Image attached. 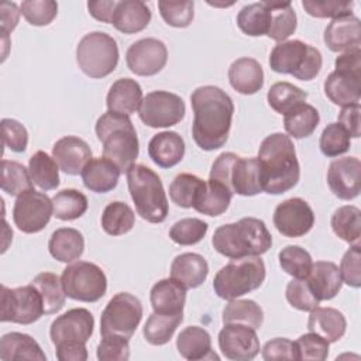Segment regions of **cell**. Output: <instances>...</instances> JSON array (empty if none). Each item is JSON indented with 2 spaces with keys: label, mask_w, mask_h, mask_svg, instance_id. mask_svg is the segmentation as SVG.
<instances>
[{
  "label": "cell",
  "mask_w": 361,
  "mask_h": 361,
  "mask_svg": "<svg viewBox=\"0 0 361 361\" xmlns=\"http://www.w3.org/2000/svg\"><path fill=\"white\" fill-rule=\"evenodd\" d=\"M31 285L37 288L42 298L45 314L56 313L63 307L66 293L58 275L52 272H41L32 278Z\"/></svg>",
  "instance_id": "cell-42"
},
{
  "label": "cell",
  "mask_w": 361,
  "mask_h": 361,
  "mask_svg": "<svg viewBox=\"0 0 361 361\" xmlns=\"http://www.w3.org/2000/svg\"><path fill=\"white\" fill-rule=\"evenodd\" d=\"M148 155L158 166L172 168L185 155V141L175 131L158 133L148 142Z\"/></svg>",
  "instance_id": "cell-25"
},
{
  "label": "cell",
  "mask_w": 361,
  "mask_h": 361,
  "mask_svg": "<svg viewBox=\"0 0 361 361\" xmlns=\"http://www.w3.org/2000/svg\"><path fill=\"white\" fill-rule=\"evenodd\" d=\"M209 179L241 196H254L264 192L259 159L238 157L234 152H223L216 158Z\"/></svg>",
  "instance_id": "cell-6"
},
{
  "label": "cell",
  "mask_w": 361,
  "mask_h": 361,
  "mask_svg": "<svg viewBox=\"0 0 361 361\" xmlns=\"http://www.w3.org/2000/svg\"><path fill=\"white\" fill-rule=\"evenodd\" d=\"M54 216L52 199L45 193L30 189L20 196L13 207V220L17 228L25 234L39 233Z\"/></svg>",
  "instance_id": "cell-15"
},
{
  "label": "cell",
  "mask_w": 361,
  "mask_h": 361,
  "mask_svg": "<svg viewBox=\"0 0 361 361\" xmlns=\"http://www.w3.org/2000/svg\"><path fill=\"white\" fill-rule=\"evenodd\" d=\"M331 228L337 237L348 244H360L361 237V212L358 207L347 204L338 207L330 220Z\"/></svg>",
  "instance_id": "cell-43"
},
{
  "label": "cell",
  "mask_w": 361,
  "mask_h": 361,
  "mask_svg": "<svg viewBox=\"0 0 361 361\" xmlns=\"http://www.w3.org/2000/svg\"><path fill=\"white\" fill-rule=\"evenodd\" d=\"M193 7L195 3L192 0L185 1H168L161 0L158 1L159 14L164 18V21L176 28H185L188 27L193 20Z\"/></svg>",
  "instance_id": "cell-53"
},
{
  "label": "cell",
  "mask_w": 361,
  "mask_h": 361,
  "mask_svg": "<svg viewBox=\"0 0 361 361\" xmlns=\"http://www.w3.org/2000/svg\"><path fill=\"white\" fill-rule=\"evenodd\" d=\"M1 133H3V144L8 149L14 152H24L28 144V133L27 128L14 118H3L1 120Z\"/></svg>",
  "instance_id": "cell-59"
},
{
  "label": "cell",
  "mask_w": 361,
  "mask_h": 361,
  "mask_svg": "<svg viewBox=\"0 0 361 361\" xmlns=\"http://www.w3.org/2000/svg\"><path fill=\"white\" fill-rule=\"evenodd\" d=\"M322 54L300 39L278 42L269 55V66L276 73H288L299 80L314 79L322 69Z\"/></svg>",
  "instance_id": "cell-8"
},
{
  "label": "cell",
  "mask_w": 361,
  "mask_h": 361,
  "mask_svg": "<svg viewBox=\"0 0 361 361\" xmlns=\"http://www.w3.org/2000/svg\"><path fill=\"white\" fill-rule=\"evenodd\" d=\"M28 169L35 186L41 190H52L59 186V166L52 157L37 151L28 161Z\"/></svg>",
  "instance_id": "cell-41"
},
{
  "label": "cell",
  "mask_w": 361,
  "mask_h": 361,
  "mask_svg": "<svg viewBox=\"0 0 361 361\" xmlns=\"http://www.w3.org/2000/svg\"><path fill=\"white\" fill-rule=\"evenodd\" d=\"M295 343L298 360L324 361L329 355V341L316 333L302 334Z\"/></svg>",
  "instance_id": "cell-55"
},
{
  "label": "cell",
  "mask_w": 361,
  "mask_h": 361,
  "mask_svg": "<svg viewBox=\"0 0 361 361\" xmlns=\"http://www.w3.org/2000/svg\"><path fill=\"white\" fill-rule=\"evenodd\" d=\"M219 348L223 355L233 361H248L258 355L259 340L255 329L230 323L219 333Z\"/></svg>",
  "instance_id": "cell-18"
},
{
  "label": "cell",
  "mask_w": 361,
  "mask_h": 361,
  "mask_svg": "<svg viewBox=\"0 0 361 361\" xmlns=\"http://www.w3.org/2000/svg\"><path fill=\"white\" fill-rule=\"evenodd\" d=\"M306 99L307 93L289 82H276L267 93V100L271 109L283 116L293 107L306 103Z\"/></svg>",
  "instance_id": "cell-44"
},
{
  "label": "cell",
  "mask_w": 361,
  "mask_h": 361,
  "mask_svg": "<svg viewBox=\"0 0 361 361\" xmlns=\"http://www.w3.org/2000/svg\"><path fill=\"white\" fill-rule=\"evenodd\" d=\"M20 14H21V10L18 8V6L16 3H10V1H4L1 3L0 6V16H1V32L3 34H8L11 32L17 24H18V20H20Z\"/></svg>",
  "instance_id": "cell-63"
},
{
  "label": "cell",
  "mask_w": 361,
  "mask_h": 361,
  "mask_svg": "<svg viewBox=\"0 0 361 361\" xmlns=\"http://www.w3.org/2000/svg\"><path fill=\"white\" fill-rule=\"evenodd\" d=\"M233 192L216 180H204L193 202V209L206 216L223 214L233 199Z\"/></svg>",
  "instance_id": "cell-34"
},
{
  "label": "cell",
  "mask_w": 361,
  "mask_h": 361,
  "mask_svg": "<svg viewBox=\"0 0 361 361\" xmlns=\"http://www.w3.org/2000/svg\"><path fill=\"white\" fill-rule=\"evenodd\" d=\"M281 268L293 278L305 279L313 265L310 254L299 245H286L278 254Z\"/></svg>",
  "instance_id": "cell-49"
},
{
  "label": "cell",
  "mask_w": 361,
  "mask_h": 361,
  "mask_svg": "<svg viewBox=\"0 0 361 361\" xmlns=\"http://www.w3.org/2000/svg\"><path fill=\"white\" fill-rule=\"evenodd\" d=\"M286 300L289 305L302 312H310L319 306V300L313 295L306 278H293L286 286Z\"/></svg>",
  "instance_id": "cell-56"
},
{
  "label": "cell",
  "mask_w": 361,
  "mask_h": 361,
  "mask_svg": "<svg viewBox=\"0 0 361 361\" xmlns=\"http://www.w3.org/2000/svg\"><path fill=\"white\" fill-rule=\"evenodd\" d=\"M212 244L214 250L227 258L259 257L272 245V235L265 223L255 217H243L235 223L216 228Z\"/></svg>",
  "instance_id": "cell-3"
},
{
  "label": "cell",
  "mask_w": 361,
  "mask_h": 361,
  "mask_svg": "<svg viewBox=\"0 0 361 361\" xmlns=\"http://www.w3.org/2000/svg\"><path fill=\"white\" fill-rule=\"evenodd\" d=\"M228 80L241 94H254L264 86V71L254 58H238L228 68Z\"/></svg>",
  "instance_id": "cell-27"
},
{
  "label": "cell",
  "mask_w": 361,
  "mask_h": 361,
  "mask_svg": "<svg viewBox=\"0 0 361 361\" xmlns=\"http://www.w3.org/2000/svg\"><path fill=\"white\" fill-rule=\"evenodd\" d=\"M120 169L107 158H92L83 168L80 176L83 185L94 193H107L113 190L120 178Z\"/></svg>",
  "instance_id": "cell-31"
},
{
  "label": "cell",
  "mask_w": 361,
  "mask_h": 361,
  "mask_svg": "<svg viewBox=\"0 0 361 361\" xmlns=\"http://www.w3.org/2000/svg\"><path fill=\"white\" fill-rule=\"evenodd\" d=\"M203 179L193 173H179L173 178L169 185V197L171 200L183 209L193 207V202L199 189L203 185Z\"/></svg>",
  "instance_id": "cell-48"
},
{
  "label": "cell",
  "mask_w": 361,
  "mask_h": 361,
  "mask_svg": "<svg viewBox=\"0 0 361 361\" xmlns=\"http://www.w3.org/2000/svg\"><path fill=\"white\" fill-rule=\"evenodd\" d=\"M319 147H320V151L323 152V155H326L329 158L343 155L351 147L350 135L338 123H330L322 131V135L319 140Z\"/></svg>",
  "instance_id": "cell-51"
},
{
  "label": "cell",
  "mask_w": 361,
  "mask_h": 361,
  "mask_svg": "<svg viewBox=\"0 0 361 361\" xmlns=\"http://www.w3.org/2000/svg\"><path fill=\"white\" fill-rule=\"evenodd\" d=\"M178 353L189 361L219 360L212 350V337L203 327L189 326L176 338Z\"/></svg>",
  "instance_id": "cell-29"
},
{
  "label": "cell",
  "mask_w": 361,
  "mask_h": 361,
  "mask_svg": "<svg viewBox=\"0 0 361 361\" xmlns=\"http://www.w3.org/2000/svg\"><path fill=\"white\" fill-rule=\"evenodd\" d=\"M271 11L267 1L244 6L237 14L238 28L250 37L267 35L269 30Z\"/></svg>",
  "instance_id": "cell-40"
},
{
  "label": "cell",
  "mask_w": 361,
  "mask_h": 361,
  "mask_svg": "<svg viewBox=\"0 0 361 361\" xmlns=\"http://www.w3.org/2000/svg\"><path fill=\"white\" fill-rule=\"evenodd\" d=\"M183 320V312L178 313H151L144 324V338L152 345L166 344L178 326Z\"/></svg>",
  "instance_id": "cell-36"
},
{
  "label": "cell",
  "mask_w": 361,
  "mask_h": 361,
  "mask_svg": "<svg viewBox=\"0 0 361 361\" xmlns=\"http://www.w3.org/2000/svg\"><path fill=\"white\" fill-rule=\"evenodd\" d=\"M30 169L17 161H1V190L10 196H20L32 189Z\"/></svg>",
  "instance_id": "cell-47"
},
{
  "label": "cell",
  "mask_w": 361,
  "mask_h": 361,
  "mask_svg": "<svg viewBox=\"0 0 361 361\" xmlns=\"http://www.w3.org/2000/svg\"><path fill=\"white\" fill-rule=\"evenodd\" d=\"M142 99V89L140 83L130 78H121L110 86L106 104L109 111L130 117L140 110Z\"/></svg>",
  "instance_id": "cell-23"
},
{
  "label": "cell",
  "mask_w": 361,
  "mask_h": 361,
  "mask_svg": "<svg viewBox=\"0 0 361 361\" xmlns=\"http://www.w3.org/2000/svg\"><path fill=\"white\" fill-rule=\"evenodd\" d=\"M93 314L85 307H75L58 316L51 323L49 337L54 345L71 341L86 343L93 334Z\"/></svg>",
  "instance_id": "cell-19"
},
{
  "label": "cell",
  "mask_w": 361,
  "mask_h": 361,
  "mask_svg": "<svg viewBox=\"0 0 361 361\" xmlns=\"http://www.w3.org/2000/svg\"><path fill=\"white\" fill-rule=\"evenodd\" d=\"M271 11L268 37L274 41L283 42L289 38L298 25L296 13L290 1H267Z\"/></svg>",
  "instance_id": "cell-38"
},
{
  "label": "cell",
  "mask_w": 361,
  "mask_h": 361,
  "mask_svg": "<svg viewBox=\"0 0 361 361\" xmlns=\"http://www.w3.org/2000/svg\"><path fill=\"white\" fill-rule=\"evenodd\" d=\"M142 319V305L128 292L116 293L100 316L102 336H120L130 340Z\"/></svg>",
  "instance_id": "cell-12"
},
{
  "label": "cell",
  "mask_w": 361,
  "mask_h": 361,
  "mask_svg": "<svg viewBox=\"0 0 361 361\" xmlns=\"http://www.w3.org/2000/svg\"><path fill=\"white\" fill-rule=\"evenodd\" d=\"M1 361H47V355L39 344L25 333H6L0 340Z\"/></svg>",
  "instance_id": "cell-28"
},
{
  "label": "cell",
  "mask_w": 361,
  "mask_h": 361,
  "mask_svg": "<svg viewBox=\"0 0 361 361\" xmlns=\"http://www.w3.org/2000/svg\"><path fill=\"white\" fill-rule=\"evenodd\" d=\"M117 1L116 0H99V1H89L87 3V10L90 16L99 21L103 23H110L113 20V14L116 10Z\"/></svg>",
  "instance_id": "cell-64"
},
{
  "label": "cell",
  "mask_w": 361,
  "mask_h": 361,
  "mask_svg": "<svg viewBox=\"0 0 361 361\" xmlns=\"http://www.w3.org/2000/svg\"><path fill=\"white\" fill-rule=\"evenodd\" d=\"M94 131L103 145V157L111 161L121 173H127L140 152L138 137L130 117L107 110L97 118Z\"/></svg>",
  "instance_id": "cell-4"
},
{
  "label": "cell",
  "mask_w": 361,
  "mask_h": 361,
  "mask_svg": "<svg viewBox=\"0 0 361 361\" xmlns=\"http://www.w3.org/2000/svg\"><path fill=\"white\" fill-rule=\"evenodd\" d=\"M306 281L319 302L333 299L343 285L340 269L331 261H316Z\"/></svg>",
  "instance_id": "cell-24"
},
{
  "label": "cell",
  "mask_w": 361,
  "mask_h": 361,
  "mask_svg": "<svg viewBox=\"0 0 361 361\" xmlns=\"http://www.w3.org/2000/svg\"><path fill=\"white\" fill-rule=\"evenodd\" d=\"M207 228L209 226L206 221L196 217H186L171 227L169 237L179 245H193L204 238Z\"/></svg>",
  "instance_id": "cell-50"
},
{
  "label": "cell",
  "mask_w": 361,
  "mask_h": 361,
  "mask_svg": "<svg viewBox=\"0 0 361 361\" xmlns=\"http://www.w3.org/2000/svg\"><path fill=\"white\" fill-rule=\"evenodd\" d=\"M185 111L186 107L180 96L166 90H155L144 96L138 114L145 126L165 128L178 124L185 117Z\"/></svg>",
  "instance_id": "cell-14"
},
{
  "label": "cell",
  "mask_w": 361,
  "mask_h": 361,
  "mask_svg": "<svg viewBox=\"0 0 361 361\" xmlns=\"http://www.w3.org/2000/svg\"><path fill=\"white\" fill-rule=\"evenodd\" d=\"M135 223L133 209L120 200L109 203L102 213V227L109 235H121L128 233Z\"/></svg>",
  "instance_id": "cell-45"
},
{
  "label": "cell",
  "mask_w": 361,
  "mask_h": 361,
  "mask_svg": "<svg viewBox=\"0 0 361 361\" xmlns=\"http://www.w3.org/2000/svg\"><path fill=\"white\" fill-rule=\"evenodd\" d=\"M193 109L192 135L199 148L214 151L221 148L230 134L234 103L220 87L206 85L196 87L190 94Z\"/></svg>",
  "instance_id": "cell-1"
},
{
  "label": "cell",
  "mask_w": 361,
  "mask_h": 361,
  "mask_svg": "<svg viewBox=\"0 0 361 361\" xmlns=\"http://www.w3.org/2000/svg\"><path fill=\"white\" fill-rule=\"evenodd\" d=\"M44 313L42 298L34 285L30 283L14 289L1 285V322L31 324Z\"/></svg>",
  "instance_id": "cell-13"
},
{
  "label": "cell",
  "mask_w": 361,
  "mask_h": 361,
  "mask_svg": "<svg viewBox=\"0 0 361 361\" xmlns=\"http://www.w3.org/2000/svg\"><path fill=\"white\" fill-rule=\"evenodd\" d=\"M361 162L357 157L334 159L327 169V183L334 196L341 200H353L361 190Z\"/></svg>",
  "instance_id": "cell-20"
},
{
  "label": "cell",
  "mask_w": 361,
  "mask_h": 361,
  "mask_svg": "<svg viewBox=\"0 0 361 361\" xmlns=\"http://www.w3.org/2000/svg\"><path fill=\"white\" fill-rule=\"evenodd\" d=\"M314 224V213L309 203L300 197H290L281 202L274 212V226L289 238L307 234Z\"/></svg>",
  "instance_id": "cell-16"
},
{
  "label": "cell",
  "mask_w": 361,
  "mask_h": 361,
  "mask_svg": "<svg viewBox=\"0 0 361 361\" xmlns=\"http://www.w3.org/2000/svg\"><path fill=\"white\" fill-rule=\"evenodd\" d=\"M221 320L224 324L237 323L252 329H261L264 312L261 306L251 299H231L223 309Z\"/></svg>",
  "instance_id": "cell-39"
},
{
  "label": "cell",
  "mask_w": 361,
  "mask_h": 361,
  "mask_svg": "<svg viewBox=\"0 0 361 361\" xmlns=\"http://www.w3.org/2000/svg\"><path fill=\"white\" fill-rule=\"evenodd\" d=\"M209 274V264L203 255L196 252H183L173 258L171 264V278L178 281L186 289L200 286Z\"/></svg>",
  "instance_id": "cell-26"
},
{
  "label": "cell",
  "mask_w": 361,
  "mask_h": 361,
  "mask_svg": "<svg viewBox=\"0 0 361 361\" xmlns=\"http://www.w3.org/2000/svg\"><path fill=\"white\" fill-rule=\"evenodd\" d=\"M55 354L59 361H86L87 360V350L86 343L82 341H71V343H61L55 345Z\"/></svg>",
  "instance_id": "cell-62"
},
{
  "label": "cell",
  "mask_w": 361,
  "mask_h": 361,
  "mask_svg": "<svg viewBox=\"0 0 361 361\" xmlns=\"http://www.w3.org/2000/svg\"><path fill=\"white\" fill-rule=\"evenodd\" d=\"M320 123V116L316 107L302 103L288 111L283 117V127L289 137L306 138L313 134Z\"/></svg>",
  "instance_id": "cell-37"
},
{
  "label": "cell",
  "mask_w": 361,
  "mask_h": 361,
  "mask_svg": "<svg viewBox=\"0 0 361 361\" xmlns=\"http://www.w3.org/2000/svg\"><path fill=\"white\" fill-rule=\"evenodd\" d=\"M52 158L61 171L75 176L82 173L86 164L92 159V149L85 140L75 135H66L54 144Z\"/></svg>",
  "instance_id": "cell-21"
},
{
  "label": "cell",
  "mask_w": 361,
  "mask_h": 361,
  "mask_svg": "<svg viewBox=\"0 0 361 361\" xmlns=\"http://www.w3.org/2000/svg\"><path fill=\"white\" fill-rule=\"evenodd\" d=\"M262 358L267 361L272 360H298L295 343L285 338L276 337L265 343L262 348Z\"/></svg>",
  "instance_id": "cell-60"
},
{
  "label": "cell",
  "mask_w": 361,
  "mask_h": 361,
  "mask_svg": "<svg viewBox=\"0 0 361 361\" xmlns=\"http://www.w3.org/2000/svg\"><path fill=\"white\" fill-rule=\"evenodd\" d=\"M326 47L333 52H347L361 45V23L354 14L334 18L324 30Z\"/></svg>",
  "instance_id": "cell-22"
},
{
  "label": "cell",
  "mask_w": 361,
  "mask_h": 361,
  "mask_svg": "<svg viewBox=\"0 0 361 361\" xmlns=\"http://www.w3.org/2000/svg\"><path fill=\"white\" fill-rule=\"evenodd\" d=\"M168 49L161 39L142 38L131 44L126 52L128 69L138 76H154L164 69Z\"/></svg>",
  "instance_id": "cell-17"
},
{
  "label": "cell",
  "mask_w": 361,
  "mask_h": 361,
  "mask_svg": "<svg viewBox=\"0 0 361 361\" xmlns=\"http://www.w3.org/2000/svg\"><path fill=\"white\" fill-rule=\"evenodd\" d=\"M54 216L63 221L82 217L89 206L87 197L76 189H62L52 197Z\"/></svg>",
  "instance_id": "cell-46"
},
{
  "label": "cell",
  "mask_w": 361,
  "mask_h": 361,
  "mask_svg": "<svg viewBox=\"0 0 361 361\" xmlns=\"http://www.w3.org/2000/svg\"><path fill=\"white\" fill-rule=\"evenodd\" d=\"M334 72L324 83V94L337 106L360 103L361 97V48L343 52L336 58Z\"/></svg>",
  "instance_id": "cell-9"
},
{
  "label": "cell",
  "mask_w": 361,
  "mask_h": 361,
  "mask_svg": "<svg viewBox=\"0 0 361 361\" xmlns=\"http://www.w3.org/2000/svg\"><path fill=\"white\" fill-rule=\"evenodd\" d=\"M347 329L344 314L334 307H314L310 310L307 330L326 338L329 343L338 341Z\"/></svg>",
  "instance_id": "cell-33"
},
{
  "label": "cell",
  "mask_w": 361,
  "mask_h": 361,
  "mask_svg": "<svg viewBox=\"0 0 361 361\" xmlns=\"http://www.w3.org/2000/svg\"><path fill=\"white\" fill-rule=\"evenodd\" d=\"M61 282L68 298L93 303L100 300L107 290V278L103 269L89 261H76L68 265Z\"/></svg>",
  "instance_id": "cell-11"
},
{
  "label": "cell",
  "mask_w": 361,
  "mask_h": 361,
  "mask_svg": "<svg viewBox=\"0 0 361 361\" xmlns=\"http://www.w3.org/2000/svg\"><path fill=\"white\" fill-rule=\"evenodd\" d=\"M149 300L157 313L183 312L186 302V288L172 278L158 281L149 292Z\"/></svg>",
  "instance_id": "cell-32"
},
{
  "label": "cell",
  "mask_w": 361,
  "mask_h": 361,
  "mask_svg": "<svg viewBox=\"0 0 361 361\" xmlns=\"http://www.w3.org/2000/svg\"><path fill=\"white\" fill-rule=\"evenodd\" d=\"M340 275L343 282L351 288L361 286V248L360 244H353L340 262Z\"/></svg>",
  "instance_id": "cell-57"
},
{
  "label": "cell",
  "mask_w": 361,
  "mask_h": 361,
  "mask_svg": "<svg viewBox=\"0 0 361 361\" xmlns=\"http://www.w3.org/2000/svg\"><path fill=\"white\" fill-rule=\"evenodd\" d=\"M100 361H126L130 358L128 340L120 336H103L97 345Z\"/></svg>",
  "instance_id": "cell-58"
},
{
  "label": "cell",
  "mask_w": 361,
  "mask_h": 361,
  "mask_svg": "<svg viewBox=\"0 0 361 361\" xmlns=\"http://www.w3.org/2000/svg\"><path fill=\"white\" fill-rule=\"evenodd\" d=\"M20 10L24 18L35 27L48 25L58 14V3L54 0H25Z\"/></svg>",
  "instance_id": "cell-54"
},
{
  "label": "cell",
  "mask_w": 361,
  "mask_h": 361,
  "mask_svg": "<svg viewBox=\"0 0 361 361\" xmlns=\"http://www.w3.org/2000/svg\"><path fill=\"white\" fill-rule=\"evenodd\" d=\"M305 11L316 18H340L353 14L354 1L341 0H303Z\"/></svg>",
  "instance_id": "cell-52"
},
{
  "label": "cell",
  "mask_w": 361,
  "mask_h": 361,
  "mask_svg": "<svg viewBox=\"0 0 361 361\" xmlns=\"http://www.w3.org/2000/svg\"><path fill=\"white\" fill-rule=\"evenodd\" d=\"M265 264L259 257L233 258L213 279L214 293L226 300L258 289L265 281Z\"/></svg>",
  "instance_id": "cell-7"
},
{
  "label": "cell",
  "mask_w": 361,
  "mask_h": 361,
  "mask_svg": "<svg viewBox=\"0 0 361 361\" xmlns=\"http://www.w3.org/2000/svg\"><path fill=\"white\" fill-rule=\"evenodd\" d=\"M257 158L262 168L264 192L281 195L290 190L299 182L300 166L289 135L274 133L265 137Z\"/></svg>",
  "instance_id": "cell-2"
},
{
  "label": "cell",
  "mask_w": 361,
  "mask_h": 361,
  "mask_svg": "<svg viewBox=\"0 0 361 361\" xmlns=\"http://www.w3.org/2000/svg\"><path fill=\"white\" fill-rule=\"evenodd\" d=\"M48 250L59 262H73L79 259L85 251V238L76 228H56L49 237Z\"/></svg>",
  "instance_id": "cell-35"
},
{
  "label": "cell",
  "mask_w": 361,
  "mask_h": 361,
  "mask_svg": "<svg viewBox=\"0 0 361 361\" xmlns=\"http://www.w3.org/2000/svg\"><path fill=\"white\" fill-rule=\"evenodd\" d=\"M151 21V10L141 0L117 1L111 24L124 34L142 31Z\"/></svg>",
  "instance_id": "cell-30"
},
{
  "label": "cell",
  "mask_w": 361,
  "mask_h": 361,
  "mask_svg": "<svg viewBox=\"0 0 361 361\" xmlns=\"http://www.w3.org/2000/svg\"><path fill=\"white\" fill-rule=\"evenodd\" d=\"M360 103L344 106L338 113V124L348 133L350 137H360Z\"/></svg>",
  "instance_id": "cell-61"
},
{
  "label": "cell",
  "mask_w": 361,
  "mask_h": 361,
  "mask_svg": "<svg viewBox=\"0 0 361 361\" xmlns=\"http://www.w3.org/2000/svg\"><path fill=\"white\" fill-rule=\"evenodd\" d=\"M127 185L137 213L149 223H162L168 216V199L159 176L142 164L127 171Z\"/></svg>",
  "instance_id": "cell-5"
},
{
  "label": "cell",
  "mask_w": 361,
  "mask_h": 361,
  "mask_svg": "<svg viewBox=\"0 0 361 361\" xmlns=\"http://www.w3.org/2000/svg\"><path fill=\"white\" fill-rule=\"evenodd\" d=\"M76 62L86 76L104 78L118 63V45L111 35L103 31L89 32L82 37L76 47Z\"/></svg>",
  "instance_id": "cell-10"
}]
</instances>
